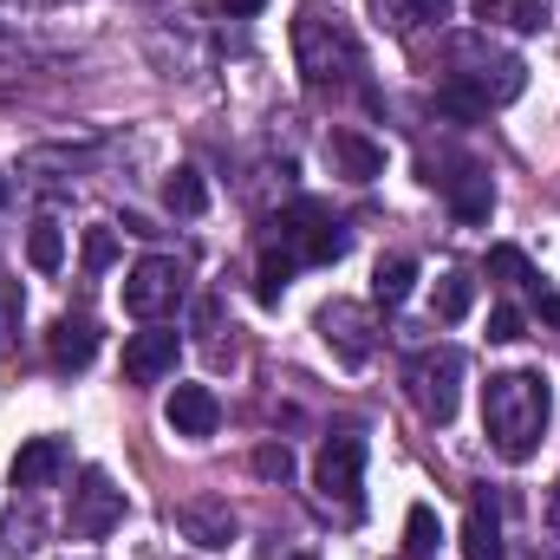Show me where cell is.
I'll return each mask as SVG.
<instances>
[{"label": "cell", "mask_w": 560, "mask_h": 560, "mask_svg": "<svg viewBox=\"0 0 560 560\" xmlns=\"http://www.w3.org/2000/svg\"><path fill=\"white\" fill-rule=\"evenodd\" d=\"M469 306H476V280L469 275H443L436 280V319H443V326H456Z\"/></svg>", "instance_id": "24"}, {"label": "cell", "mask_w": 560, "mask_h": 560, "mask_svg": "<svg viewBox=\"0 0 560 560\" xmlns=\"http://www.w3.org/2000/svg\"><path fill=\"white\" fill-rule=\"evenodd\" d=\"M112 261H118V242H112V229H92V235H85V268H92V275H105Z\"/></svg>", "instance_id": "29"}, {"label": "cell", "mask_w": 560, "mask_h": 560, "mask_svg": "<svg viewBox=\"0 0 560 560\" xmlns=\"http://www.w3.org/2000/svg\"><path fill=\"white\" fill-rule=\"evenodd\" d=\"M293 560H313V555H293Z\"/></svg>", "instance_id": "36"}, {"label": "cell", "mask_w": 560, "mask_h": 560, "mask_svg": "<svg viewBox=\"0 0 560 560\" xmlns=\"http://www.w3.org/2000/svg\"><path fill=\"white\" fill-rule=\"evenodd\" d=\"M163 209H170V215H202V209H209V183H202L196 163H176V170H170V183H163Z\"/></svg>", "instance_id": "19"}, {"label": "cell", "mask_w": 560, "mask_h": 560, "mask_svg": "<svg viewBox=\"0 0 560 560\" xmlns=\"http://www.w3.org/2000/svg\"><path fill=\"white\" fill-rule=\"evenodd\" d=\"M176 535L189 548H202V555H222L242 535V522H235V509L222 495H189V502H176Z\"/></svg>", "instance_id": "10"}, {"label": "cell", "mask_w": 560, "mask_h": 560, "mask_svg": "<svg viewBox=\"0 0 560 560\" xmlns=\"http://www.w3.org/2000/svg\"><path fill=\"white\" fill-rule=\"evenodd\" d=\"M411 293H418V261L411 255H392V261L372 268V300L378 306H405Z\"/></svg>", "instance_id": "20"}, {"label": "cell", "mask_w": 560, "mask_h": 560, "mask_svg": "<svg viewBox=\"0 0 560 560\" xmlns=\"http://www.w3.org/2000/svg\"><path fill=\"white\" fill-rule=\"evenodd\" d=\"M548 418H555V392L541 372H495L482 385V430L502 463H528L541 450Z\"/></svg>", "instance_id": "1"}, {"label": "cell", "mask_w": 560, "mask_h": 560, "mask_svg": "<svg viewBox=\"0 0 560 560\" xmlns=\"http://www.w3.org/2000/svg\"><path fill=\"white\" fill-rule=\"evenodd\" d=\"M118 522H125V489H118L105 469H79V489H72L66 528H72L79 541H105Z\"/></svg>", "instance_id": "7"}, {"label": "cell", "mask_w": 560, "mask_h": 560, "mask_svg": "<svg viewBox=\"0 0 560 560\" xmlns=\"http://www.w3.org/2000/svg\"><path fill=\"white\" fill-rule=\"evenodd\" d=\"M489 275L502 280V287H528L535 268H528V255H522V248H509V242H502V248H489Z\"/></svg>", "instance_id": "26"}, {"label": "cell", "mask_w": 560, "mask_h": 560, "mask_svg": "<svg viewBox=\"0 0 560 560\" xmlns=\"http://www.w3.org/2000/svg\"><path fill=\"white\" fill-rule=\"evenodd\" d=\"M0 352H13V300H0Z\"/></svg>", "instance_id": "33"}, {"label": "cell", "mask_w": 560, "mask_h": 560, "mask_svg": "<svg viewBox=\"0 0 560 560\" xmlns=\"http://www.w3.org/2000/svg\"><path fill=\"white\" fill-rule=\"evenodd\" d=\"M489 339H495V346H515V339H522V313H515V306H495V313H489Z\"/></svg>", "instance_id": "30"}, {"label": "cell", "mask_w": 560, "mask_h": 560, "mask_svg": "<svg viewBox=\"0 0 560 560\" xmlns=\"http://www.w3.org/2000/svg\"><path fill=\"white\" fill-rule=\"evenodd\" d=\"M215 7H222V13H229V20H255V13H261V7H268V0H215Z\"/></svg>", "instance_id": "32"}, {"label": "cell", "mask_w": 560, "mask_h": 560, "mask_svg": "<svg viewBox=\"0 0 560 560\" xmlns=\"http://www.w3.org/2000/svg\"><path fill=\"white\" fill-rule=\"evenodd\" d=\"M469 13L482 26H515V33H541L555 20V0H469Z\"/></svg>", "instance_id": "18"}, {"label": "cell", "mask_w": 560, "mask_h": 560, "mask_svg": "<svg viewBox=\"0 0 560 560\" xmlns=\"http://www.w3.org/2000/svg\"><path fill=\"white\" fill-rule=\"evenodd\" d=\"M430 183H443L456 222H489V209H495V183H489L482 163H456L450 176H430Z\"/></svg>", "instance_id": "13"}, {"label": "cell", "mask_w": 560, "mask_h": 560, "mask_svg": "<svg viewBox=\"0 0 560 560\" xmlns=\"http://www.w3.org/2000/svg\"><path fill=\"white\" fill-rule=\"evenodd\" d=\"M450 13V0H418V20H443Z\"/></svg>", "instance_id": "34"}, {"label": "cell", "mask_w": 560, "mask_h": 560, "mask_svg": "<svg viewBox=\"0 0 560 560\" xmlns=\"http://www.w3.org/2000/svg\"><path fill=\"white\" fill-rule=\"evenodd\" d=\"M280 229H287V242H293V261L326 268V261H339V255H346V229H339L319 202H293Z\"/></svg>", "instance_id": "8"}, {"label": "cell", "mask_w": 560, "mask_h": 560, "mask_svg": "<svg viewBox=\"0 0 560 560\" xmlns=\"http://www.w3.org/2000/svg\"><path fill=\"white\" fill-rule=\"evenodd\" d=\"M26 261H33V275H59V261H66L59 222H33V229H26Z\"/></svg>", "instance_id": "22"}, {"label": "cell", "mask_w": 560, "mask_h": 560, "mask_svg": "<svg viewBox=\"0 0 560 560\" xmlns=\"http://www.w3.org/2000/svg\"><path fill=\"white\" fill-rule=\"evenodd\" d=\"M548 528H555V541H560V495L548 502Z\"/></svg>", "instance_id": "35"}, {"label": "cell", "mask_w": 560, "mask_h": 560, "mask_svg": "<svg viewBox=\"0 0 560 560\" xmlns=\"http://www.w3.org/2000/svg\"><path fill=\"white\" fill-rule=\"evenodd\" d=\"M183 293H189L183 261H170V255H143L138 268L125 275V313L143 319V326H156L163 313H176V306H183Z\"/></svg>", "instance_id": "5"}, {"label": "cell", "mask_w": 560, "mask_h": 560, "mask_svg": "<svg viewBox=\"0 0 560 560\" xmlns=\"http://www.w3.org/2000/svg\"><path fill=\"white\" fill-rule=\"evenodd\" d=\"M313 482H319V495H326V502L359 509V489H365V436H359V430L326 436V443H319V456H313Z\"/></svg>", "instance_id": "6"}, {"label": "cell", "mask_w": 560, "mask_h": 560, "mask_svg": "<svg viewBox=\"0 0 560 560\" xmlns=\"http://www.w3.org/2000/svg\"><path fill=\"white\" fill-rule=\"evenodd\" d=\"M319 339H326V352H332L339 365H365V359H372V346H378L372 313H365V306H352V300L319 306Z\"/></svg>", "instance_id": "9"}, {"label": "cell", "mask_w": 560, "mask_h": 560, "mask_svg": "<svg viewBox=\"0 0 560 560\" xmlns=\"http://www.w3.org/2000/svg\"><path fill=\"white\" fill-rule=\"evenodd\" d=\"M255 476H261V482H287V476H293V450H287V443H261V450H255Z\"/></svg>", "instance_id": "27"}, {"label": "cell", "mask_w": 560, "mask_h": 560, "mask_svg": "<svg viewBox=\"0 0 560 560\" xmlns=\"http://www.w3.org/2000/svg\"><path fill=\"white\" fill-rule=\"evenodd\" d=\"M59 469H66V443L59 436H33L13 456V489H46V482H59Z\"/></svg>", "instance_id": "17"}, {"label": "cell", "mask_w": 560, "mask_h": 560, "mask_svg": "<svg viewBox=\"0 0 560 560\" xmlns=\"http://www.w3.org/2000/svg\"><path fill=\"white\" fill-rule=\"evenodd\" d=\"M405 555H418V560H430L436 555V515H430V509H411V515H405Z\"/></svg>", "instance_id": "25"}, {"label": "cell", "mask_w": 560, "mask_h": 560, "mask_svg": "<svg viewBox=\"0 0 560 560\" xmlns=\"http://www.w3.org/2000/svg\"><path fill=\"white\" fill-rule=\"evenodd\" d=\"M450 85H463L482 112H495V105H515L522 92H528V66L515 59V52H495V46H482L476 33H456L450 39Z\"/></svg>", "instance_id": "3"}, {"label": "cell", "mask_w": 560, "mask_h": 560, "mask_svg": "<svg viewBox=\"0 0 560 560\" xmlns=\"http://www.w3.org/2000/svg\"><path fill=\"white\" fill-rule=\"evenodd\" d=\"M326 156H332V170H339L346 183L385 176V143H372L365 131H332V138H326Z\"/></svg>", "instance_id": "14"}, {"label": "cell", "mask_w": 560, "mask_h": 560, "mask_svg": "<svg viewBox=\"0 0 560 560\" xmlns=\"http://www.w3.org/2000/svg\"><path fill=\"white\" fill-rule=\"evenodd\" d=\"M372 13H378L385 33H411L418 26V0H372Z\"/></svg>", "instance_id": "28"}, {"label": "cell", "mask_w": 560, "mask_h": 560, "mask_svg": "<svg viewBox=\"0 0 560 560\" xmlns=\"http://www.w3.org/2000/svg\"><path fill=\"white\" fill-rule=\"evenodd\" d=\"M293 59L306 72V85H346L365 72L352 26L339 13H319V7H300V20H293Z\"/></svg>", "instance_id": "2"}, {"label": "cell", "mask_w": 560, "mask_h": 560, "mask_svg": "<svg viewBox=\"0 0 560 560\" xmlns=\"http://www.w3.org/2000/svg\"><path fill=\"white\" fill-rule=\"evenodd\" d=\"M176 352H183V339L170 326H143V332L125 339V378L131 385H163L176 372Z\"/></svg>", "instance_id": "11"}, {"label": "cell", "mask_w": 560, "mask_h": 560, "mask_svg": "<svg viewBox=\"0 0 560 560\" xmlns=\"http://www.w3.org/2000/svg\"><path fill=\"white\" fill-rule=\"evenodd\" d=\"M46 352H52V365L59 372H85L92 359H98V332H92V319H52V332H46Z\"/></svg>", "instance_id": "15"}, {"label": "cell", "mask_w": 560, "mask_h": 560, "mask_svg": "<svg viewBox=\"0 0 560 560\" xmlns=\"http://www.w3.org/2000/svg\"><path fill=\"white\" fill-rule=\"evenodd\" d=\"M293 268H300L293 255H280V248H268V255H261V268H255V300H261V306H280V293H287V280H293Z\"/></svg>", "instance_id": "23"}, {"label": "cell", "mask_w": 560, "mask_h": 560, "mask_svg": "<svg viewBox=\"0 0 560 560\" xmlns=\"http://www.w3.org/2000/svg\"><path fill=\"white\" fill-rule=\"evenodd\" d=\"M405 392L430 423H450L456 418V392H463V352L456 346H430L405 365Z\"/></svg>", "instance_id": "4"}, {"label": "cell", "mask_w": 560, "mask_h": 560, "mask_svg": "<svg viewBox=\"0 0 560 560\" xmlns=\"http://www.w3.org/2000/svg\"><path fill=\"white\" fill-rule=\"evenodd\" d=\"M463 560H502V515H495V495H469V515H463Z\"/></svg>", "instance_id": "16"}, {"label": "cell", "mask_w": 560, "mask_h": 560, "mask_svg": "<svg viewBox=\"0 0 560 560\" xmlns=\"http://www.w3.org/2000/svg\"><path fill=\"white\" fill-rule=\"evenodd\" d=\"M92 156H98V143H79V150H72V143H39V150L20 156V176H46V170H66V176H72V170H85Z\"/></svg>", "instance_id": "21"}, {"label": "cell", "mask_w": 560, "mask_h": 560, "mask_svg": "<svg viewBox=\"0 0 560 560\" xmlns=\"http://www.w3.org/2000/svg\"><path fill=\"white\" fill-rule=\"evenodd\" d=\"M163 423H170L176 436H189V443H209L215 423H222V405H215L209 385H176V392L163 398Z\"/></svg>", "instance_id": "12"}, {"label": "cell", "mask_w": 560, "mask_h": 560, "mask_svg": "<svg viewBox=\"0 0 560 560\" xmlns=\"http://www.w3.org/2000/svg\"><path fill=\"white\" fill-rule=\"evenodd\" d=\"M0 66H39V52H33L26 39H13V33H0Z\"/></svg>", "instance_id": "31"}]
</instances>
